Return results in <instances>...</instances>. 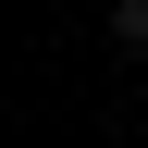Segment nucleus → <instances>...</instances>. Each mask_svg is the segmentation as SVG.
Returning <instances> with one entry per match:
<instances>
[{
  "label": "nucleus",
  "instance_id": "f257e3e1",
  "mask_svg": "<svg viewBox=\"0 0 148 148\" xmlns=\"http://www.w3.org/2000/svg\"><path fill=\"white\" fill-rule=\"evenodd\" d=\"M111 37H123V49H148V0H123V12H111Z\"/></svg>",
  "mask_w": 148,
  "mask_h": 148
}]
</instances>
